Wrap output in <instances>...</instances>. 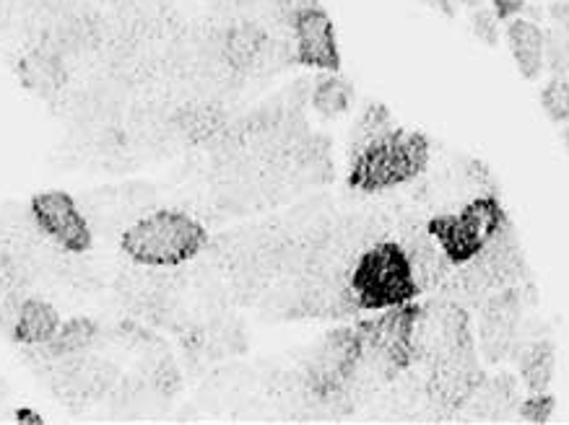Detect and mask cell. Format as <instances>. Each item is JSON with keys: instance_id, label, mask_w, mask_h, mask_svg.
<instances>
[{"instance_id": "4fadbf2b", "label": "cell", "mask_w": 569, "mask_h": 425, "mask_svg": "<svg viewBox=\"0 0 569 425\" xmlns=\"http://www.w3.org/2000/svg\"><path fill=\"white\" fill-rule=\"evenodd\" d=\"M295 50L299 63L320 68V71H336L341 63L333 24L320 6L302 11L295 19Z\"/></svg>"}, {"instance_id": "3957f363", "label": "cell", "mask_w": 569, "mask_h": 425, "mask_svg": "<svg viewBox=\"0 0 569 425\" xmlns=\"http://www.w3.org/2000/svg\"><path fill=\"white\" fill-rule=\"evenodd\" d=\"M349 281L359 306L375 308V312L411 304L419 296V285L411 273V262L396 239L375 244L372 250L361 254L351 270Z\"/></svg>"}, {"instance_id": "4316f807", "label": "cell", "mask_w": 569, "mask_h": 425, "mask_svg": "<svg viewBox=\"0 0 569 425\" xmlns=\"http://www.w3.org/2000/svg\"><path fill=\"white\" fill-rule=\"evenodd\" d=\"M551 19L553 24H557V29H561V32L569 34V0H559V3L551 6Z\"/></svg>"}, {"instance_id": "2e32d148", "label": "cell", "mask_w": 569, "mask_h": 425, "mask_svg": "<svg viewBox=\"0 0 569 425\" xmlns=\"http://www.w3.org/2000/svg\"><path fill=\"white\" fill-rule=\"evenodd\" d=\"M19 75L29 91H34V94H40L44 99H56L60 91L66 89L68 63L58 55V52L44 48V44H37V48L21 60Z\"/></svg>"}, {"instance_id": "cb8c5ba5", "label": "cell", "mask_w": 569, "mask_h": 425, "mask_svg": "<svg viewBox=\"0 0 569 425\" xmlns=\"http://www.w3.org/2000/svg\"><path fill=\"white\" fill-rule=\"evenodd\" d=\"M541 104L553 122L569 120V81L551 79L541 91Z\"/></svg>"}, {"instance_id": "ac0fdd59", "label": "cell", "mask_w": 569, "mask_h": 425, "mask_svg": "<svg viewBox=\"0 0 569 425\" xmlns=\"http://www.w3.org/2000/svg\"><path fill=\"white\" fill-rule=\"evenodd\" d=\"M507 37H510V48L518 63L520 73L526 79H536L543 68V32L538 24L526 19H515L507 27Z\"/></svg>"}, {"instance_id": "5b68a950", "label": "cell", "mask_w": 569, "mask_h": 425, "mask_svg": "<svg viewBox=\"0 0 569 425\" xmlns=\"http://www.w3.org/2000/svg\"><path fill=\"white\" fill-rule=\"evenodd\" d=\"M507 213L499 205L497 195L471 200V203L458 208V211L432 215L427 223L429 234L437 239L442 252L448 254L450 262H468L476 257L499 231L507 226Z\"/></svg>"}, {"instance_id": "8fae6325", "label": "cell", "mask_w": 569, "mask_h": 425, "mask_svg": "<svg viewBox=\"0 0 569 425\" xmlns=\"http://www.w3.org/2000/svg\"><path fill=\"white\" fill-rule=\"evenodd\" d=\"M425 374L427 394L442 413L448 409H460L468 397L479 389L483 382V371L476 358V351L456 355V358H445L429 368H419Z\"/></svg>"}, {"instance_id": "277c9868", "label": "cell", "mask_w": 569, "mask_h": 425, "mask_svg": "<svg viewBox=\"0 0 569 425\" xmlns=\"http://www.w3.org/2000/svg\"><path fill=\"white\" fill-rule=\"evenodd\" d=\"M473 347L468 308L437 296L419 306L411 332V366L429 368L445 358L471 353Z\"/></svg>"}, {"instance_id": "f546056e", "label": "cell", "mask_w": 569, "mask_h": 425, "mask_svg": "<svg viewBox=\"0 0 569 425\" xmlns=\"http://www.w3.org/2000/svg\"><path fill=\"white\" fill-rule=\"evenodd\" d=\"M6 394V386H3V378H0V397H3Z\"/></svg>"}, {"instance_id": "d4e9b609", "label": "cell", "mask_w": 569, "mask_h": 425, "mask_svg": "<svg viewBox=\"0 0 569 425\" xmlns=\"http://www.w3.org/2000/svg\"><path fill=\"white\" fill-rule=\"evenodd\" d=\"M518 413L522 415V421L528 423H549L553 413V397L549 392L530 394L526 402H520Z\"/></svg>"}, {"instance_id": "7a4b0ae2", "label": "cell", "mask_w": 569, "mask_h": 425, "mask_svg": "<svg viewBox=\"0 0 569 425\" xmlns=\"http://www.w3.org/2000/svg\"><path fill=\"white\" fill-rule=\"evenodd\" d=\"M206 242L201 221L177 211L149 213L122 234V250L130 260L159 267H180L196 260Z\"/></svg>"}, {"instance_id": "f1b7e54d", "label": "cell", "mask_w": 569, "mask_h": 425, "mask_svg": "<svg viewBox=\"0 0 569 425\" xmlns=\"http://www.w3.org/2000/svg\"><path fill=\"white\" fill-rule=\"evenodd\" d=\"M458 6H468V9H473V6H479V0H458Z\"/></svg>"}, {"instance_id": "1f68e13d", "label": "cell", "mask_w": 569, "mask_h": 425, "mask_svg": "<svg viewBox=\"0 0 569 425\" xmlns=\"http://www.w3.org/2000/svg\"><path fill=\"white\" fill-rule=\"evenodd\" d=\"M0 260H3V252H0Z\"/></svg>"}, {"instance_id": "e0dca14e", "label": "cell", "mask_w": 569, "mask_h": 425, "mask_svg": "<svg viewBox=\"0 0 569 425\" xmlns=\"http://www.w3.org/2000/svg\"><path fill=\"white\" fill-rule=\"evenodd\" d=\"M512 358L518 361L520 376L530 394L549 392L553 378V347L549 340H530L528 345L518 347Z\"/></svg>"}, {"instance_id": "7c38bea8", "label": "cell", "mask_w": 569, "mask_h": 425, "mask_svg": "<svg viewBox=\"0 0 569 425\" xmlns=\"http://www.w3.org/2000/svg\"><path fill=\"white\" fill-rule=\"evenodd\" d=\"M32 211L44 234L63 250L83 252L91 244V229L79 203L66 192H42L32 200Z\"/></svg>"}, {"instance_id": "83f0119b", "label": "cell", "mask_w": 569, "mask_h": 425, "mask_svg": "<svg viewBox=\"0 0 569 425\" xmlns=\"http://www.w3.org/2000/svg\"><path fill=\"white\" fill-rule=\"evenodd\" d=\"M425 3H429V6H432V9H437V11H442L445 17H452V13H456L458 0H425Z\"/></svg>"}, {"instance_id": "ffe728a7", "label": "cell", "mask_w": 569, "mask_h": 425, "mask_svg": "<svg viewBox=\"0 0 569 425\" xmlns=\"http://www.w3.org/2000/svg\"><path fill=\"white\" fill-rule=\"evenodd\" d=\"M393 118L386 107L372 104L369 110H365V114L357 120V125L351 130V141H349V153L351 159L359 156L361 151H367L369 145H375L377 141H382L390 130H393Z\"/></svg>"}, {"instance_id": "9a60e30c", "label": "cell", "mask_w": 569, "mask_h": 425, "mask_svg": "<svg viewBox=\"0 0 569 425\" xmlns=\"http://www.w3.org/2000/svg\"><path fill=\"white\" fill-rule=\"evenodd\" d=\"M174 125L184 143L211 145L224 133L229 120L219 102H211V99H190V102H184L174 110Z\"/></svg>"}, {"instance_id": "484cf974", "label": "cell", "mask_w": 569, "mask_h": 425, "mask_svg": "<svg viewBox=\"0 0 569 425\" xmlns=\"http://www.w3.org/2000/svg\"><path fill=\"white\" fill-rule=\"evenodd\" d=\"M473 32L481 37L483 42L487 44H495L497 42V21H495V17H491V13H487V11H479L473 17Z\"/></svg>"}, {"instance_id": "8992f818", "label": "cell", "mask_w": 569, "mask_h": 425, "mask_svg": "<svg viewBox=\"0 0 569 425\" xmlns=\"http://www.w3.org/2000/svg\"><path fill=\"white\" fill-rule=\"evenodd\" d=\"M153 203H157V195L143 182L91 190L79 198V208L91 234L99 236H122L130 226L153 213Z\"/></svg>"}, {"instance_id": "52a82bcc", "label": "cell", "mask_w": 569, "mask_h": 425, "mask_svg": "<svg viewBox=\"0 0 569 425\" xmlns=\"http://www.w3.org/2000/svg\"><path fill=\"white\" fill-rule=\"evenodd\" d=\"M522 285L489 293L479 304V337L481 351L491 363L512 358L515 347H520L522 330Z\"/></svg>"}, {"instance_id": "6da1fadb", "label": "cell", "mask_w": 569, "mask_h": 425, "mask_svg": "<svg viewBox=\"0 0 569 425\" xmlns=\"http://www.w3.org/2000/svg\"><path fill=\"white\" fill-rule=\"evenodd\" d=\"M429 166V141L421 133L393 128L390 133L351 159L349 184L367 195L396 190L419 180Z\"/></svg>"}, {"instance_id": "7402d4cb", "label": "cell", "mask_w": 569, "mask_h": 425, "mask_svg": "<svg viewBox=\"0 0 569 425\" xmlns=\"http://www.w3.org/2000/svg\"><path fill=\"white\" fill-rule=\"evenodd\" d=\"M312 107L326 118H338L349 110L351 99V87L343 79H336V75H326V79L318 81L312 87Z\"/></svg>"}, {"instance_id": "4dcf8cb0", "label": "cell", "mask_w": 569, "mask_h": 425, "mask_svg": "<svg viewBox=\"0 0 569 425\" xmlns=\"http://www.w3.org/2000/svg\"><path fill=\"white\" fill-rule=\"evenodd\" d=\"M565 143H567V149H569V128H567V133H565Z\"/></svg>"}, {"instance_id": "d6986e66", "label": "cell", "mask_w": 569, "mask_h": 425, "mask_svg": "<svg viewBox=\"0 0 569 425\" xmlns=\"http://www.w3.org/2000/svg\"><path fill=\"white\" fill-rule=\"evenodd\" d=\"M60 327V316L56 312V306H50L48 301L42 298H32L21 308V316L17 322V332L13 337L24 345H40V343H50L56 337V332Z\"/></svg>"}, {"instance_id": "ba28073f", "label": "cell", "mask_w": 569, "mask_h": 425, "mask_svg": "<svg viewBox=\"0 0 569 425\" xmlns=\"http://www.w3.org/2000/svg\"><path fill=\"white\" fill-rule=\"evenodd\" d=\"M48 384L68 405L81 407L110 394L114 384H118V371H114V366L104 355L89 351L60 358L58 368L48 378Z\"/></svg>"}, {"instance_id": "5bb4252c", "label": "cell", "mask_w": 569, "mask_h": 425, "mask_svg": "<svg viewBox=\"0 0 569 425\" xmlns=\"http://www.w3.org/2000/svg\"><path fill=\"white\" fill-rule=\"evenodd\" d=\"M520 407L518 399V386L510 374H497V376H483L460 413H466V421H507L515 415V409Z\"/></svg>"}, {"instance_id": "603a6c76", "label": "cell", "mask_w": 569, "mask_h": 425, "mask_svg": "<svg viewBox=\"0 0 569 425\" xmlns=\"http://www.w3.org/2000/svg\"><path fill=\"white\" fill-rule=\"evenodd\" d=\"M543 65L557 79H569V34L561 29L543 32Z\"/></svg>"}, {"instance_id": "44dd1931", "label": "cell", "mask_w": 569, "mask_h": 425, "mask_svg": "<svg viewBox=\"0 0 569 425\" xmlns=\"http://www.w3.org/2000/svg\"><path fill=\"white\" fill-rule=\"evenodd\" d=\"M99 340V332L91 322L87 320H73L68 324H60L56 337L50 340V347L58 355H81L94 351Z\"/></svg>"}, {"instance_id": "30bf717a", "label": "cell", "mask_w": 569, "mask_h": 425, "mask_svg": "<svg viewBox=\"0 0 569 425\" xmlns=\"http://www.w3.org/2000/svg\"><path fill=\"white\" fill-rule=\"evenodd\" d=\"M417 312L419 306L411 301V304L403 306L382 308L380 316L361 322L357 327L361 347L382 355L401 374L411 366V332L413 322H417Z\"/></svg>"}, {"instance_id": "9c48e42d", "label": "cell", "mask_w": 569, "mask_h": 425, "mask_svg": "<svg viewBox=\"0 0 569 425\" xmlns=\"http://www.w3.org/2000/svg\"><path fill=\"white\" fill-rule=\"evenodd\" d=\"M359 355V332L357 330H333L322 343L315 347L310 361L305 366L307 392L318 399L336 397L346 376L351 374Z\"/></svg>"}]
</instances>
